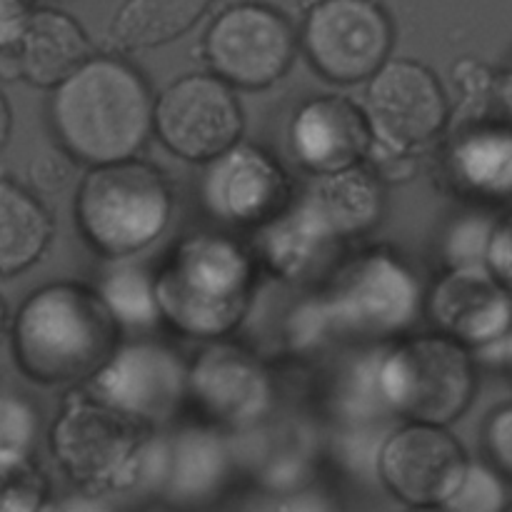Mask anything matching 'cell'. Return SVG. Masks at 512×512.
Here are the masks:
<instances>
[{
	"label": "cell",
	"mask_w": 512,
	"mask_h": 512,
	"mask_svg": "<svg viewBox=\"0 0 512 512\" xmlns=\"http://www.w3.org/2000/svg\"><path fill=\"white\" fill-rule=\"evenodd\" d=\"M50 125L60 148L85 165L135 158L153 133V93L115 55H90L53 88Z\"/></svg>",
	"instance_id": "6da1fadb"
},
{
	"label": "cell",
	"mask_w": 512,
	"mask_h": 512,
	"mask_svg": "<svg viewBox=\"0 0 512 512\" xmlns=\"http://www.w3.org/2000/svg\"><path fill=\"white\" fill-rule=\"evenodd\" d=\"M118 323L98 290L53 283L25 298L10 343L18 368L43 385L90 380L118 348Z\"/></svg>",
	"instance_id": "7a4b0ae2"
},
{
	"label": "cell",
	"mask_w": 512,
	"mask_h": 512,
	"mask_svg": "<svg viewBox=\"0 0 512 512\" xmlns=\"http://www.w3.org/2000/svg\"><path fill=\"white\" fill-rule=\"evenodd\" d=\"M153 280L160 318L185 335L220 338L248 310L253 263L228 235L198 233L170 253Z\"/></svg>",
	"instance_id": "3957f363"
},
{
	"label": "cell",
	"mask_w": 512,
	"mask_h": 512,
	"mask_svg": "<svg viewBox=\"0 0 512 512\" xmlns=\"http://www.w3.org/2000/svg\"><path fill=\"white\" fill-rule=\"evenodd\" d=\"M170 218L173 193L168 180L135 158L90 165L75 195L80 235L110 260H125L153 245Z\"/></svg>",
	"instance_id": "277c9868"
},
{
	"label": "cell",
	"mask_w": 512,
	"mask_h": 512,
	"mask_svg": "<svg viewBox=\"0 0 512 512\" xmlns=\"http://www.w3.org/2000/svg\"><path fill=\"white\" fill-rule=\"evenodd\" d=\"M373 383L383 403L408 423L448 425L473 403V355L445 333L415 335L378 360Z\"/></svg>",
	"instance_id": "5b68a950"
},
{
	"label": "cell",
	"mask_w": 512,
	"mask_h": 512,
	"mask_svg": "<svg viewBox=\"0 0 512 512\" xmlns=\"http://www.w3.org/2000/svg\"><path fill=\"white\" fill-rule=\"evenodd\" d=\"M148 430L93 395L68 398L50 430L60 468L85 493H125L140 485Z\"/></svg>",
	"instance_id": "8992f818"
},
{
	"label": "cell",
	"mask_w": 512,
	"mask_h": 512,
	"mask_svg": "<svg viewBox=\"0 0 512 512\" xmlns=\"http://www.w3.org/2000/svg\"><path fill=\"white\" fill-rule=\"evenodd\" d=\"M420 308L423 290L413 270L388 250H370L335 275L320 313L355 338L385 340L405 333Z\"/></svg>",
	"instance_id": "52a82bcc"
},
{
	"label": "cell",
	"mask_w": 512,
	"mask_h": 512,
	"mask_svg": "<svg viewBox=\"0 0 512 512\" xmlns=\"http://www.w3.org/2000/svg\"><path fill=\"white\" fill-rule=\"evenodd\" d=\"M293 23L268 3L243 0L215 15L203 38V53L230 88L263 90L283 78L295 60Z\"/></svg>",
	"instance_id": "ba28073f"
},
{
	"label": "cell",
	"mask_w": 512,
	"mask_h": 512,
	"mask_svg": "<svg viewBox=\"0 0 512 512\" xmlns=\"http://www.w3.org/2000/svg\"><path fill=\"white\" fill-rule=\"evenodd\" d=\"M395 43L393 20L378 0H318L305 15L300 45L330 83L368 80Z\"/></svg>",
	"instance_id": "9c48e42d"
},
{
	"label": "cell",
	"mask_w": 512,
	"mask_h": 512,
	"mask_svg": "<svg viewBox=\"0 0 512 512\" xmlns=\"http://www.w3.org/2000/svg\"><path fill=\"white\" fill-rule=\"evenodd\" d=\"M153 130L178 158L208 163L240 140L243 110L223 78L190 73L153 100Z\"/></svg>",
	"instance_id": "30bf717a"
},
{
	"label": "cell",
	"mask_w": 512,
	"mask_h": 512,
	"mask_svg": "<svg viewBox=\"0 0 512 512\" xmlns=\"http://www.w3.org/2000/svg\"><path fill=\"white\" fill-rule=\"evenodd\" d=\"M88 383V395L153 430L168 425L188 400V363L168 345L133 343L115 348Z\"/></svg>",
	"instance_id": "8fae6325"
},
{
	"label": "cell",
	"mask_w": 512,
	"mask_h": 512,
	"mask_svg": "<svg viewBox=\"0 0 512 512\" xmlns=\"http://www.w3.org/2000/svg\"><path fill=\"white\" fill-rule=\"evenodd\" d=\"M363 113L373 145L410 153L445 128L450 105L433 70L415 60L388 58L370 75Z\"/></svg>",
	"instance_id": "7c38bea8"
},
{
	"label": "cell",
	"mask_w": 512,
	"mask_h": 512,
	"mask_svg": "<svg viewBox=\"0 0 512 512\" xmlns=\"http://www.w3.org/2000/svg\"><path fill=\"white\" fill-rule=\"evenodd\" d=\"M233 468V450L223 430L183 428L168 438H148L140 488L175 505H203L223 493Z\"/></svg>",
	"instance_id": "4fadbf2b"
},
{
	"label": "cell",
	"mask_w": 512,
	"mask_h": 512,
	"mask_svg": "<svg viewBox=\"0 0 512 512\" xmlns=\"http://www.w3.org/2000/svg\"><path fill=\"white\" fill-rule=\"evenodd\" d=\"M468 458L445 425L408 423L378 453L385 488L413 508H443L460 483Z\"/></svg>",
	"instance_id": "5bb4252c"
},
{
	"label": "cell",
	"mask_w": 512,
	"mask_h": 512,
	"mask_svg": "<svg viewBox=\"0 0 512 512\" xmlns=\"http://www.w3.org/2000/svg\"><path fill=\"white\" fill-rule=\"evenodd\" d=\"M200 198L223 225L253 228L288 205V178L265 150L235 143L208 160Z\"/></svg>",
	"instance_id": "9a60e30c"
},
{
	"label": "cell",
	"mask_w": 512,
	"mask_h": 512,
	"mask_svg": "<svg viewBox=\"0 0 512 512\" xmlns=\"http://www.w3.org/2000/svg\"><path fill=\"white\" fill-rule=\"evenodd\" d=\"M188 400L215 428H250L268 415L273 383L248 350L210 345L188 365Z\"/></svg>",
	"instance_id": "2e32d148"
},
{
	"label": "cell",
	"mask_w": 512,
	"mask_h": 512,
	"mask_svg": "<svg viewBox=\"0 0 512 512\" xmlns=\"http://www.w3.org/2000/svg\"><path fill=\"white\" fill-rule=\"evenodd\" d=\"M290 155L310 175L360 165L373 150L365 113L340 95H320L295 110L288 133Z\"/></svg>",
	"instance_id": "e0dca14e"
},
{
	"label": "cell",
	"mask_w": 512,
	"mask_h": 512,
	"mask_svg": "<svg viewBox=\"0 0 512 512\" xmlns=\"http://www.w3.org/2000/svg\"><path fill=\"white\" fill-rule=\"evenodd\" d=\"M425 305L440 333L465 348H480L510 333L508 285L495 280L483 265L448 270L430 290Z\"/></svg>",
	"instance_id": "ac0fdd59"
},
{
	"label": "cell",
	"mask_w": 512,
	"mask_h": 512,
	"mask_svg": "<svg viewBox=\"0 0 512 512\" xmlns=\"http://www.w3.org/2000/svg\"><path fill=\"white\" fill-rule=\"evenodd\" d=\"M300 205L325 233L345 240L375 228L383 213V190L370 170L353 165L338 173L313 175Z\"/></svg>",
	"instance_id": "d6986e66"
},
{
	"label": "cell",
	"mask_w": 512,
	"mask_h": 512,
	"mask_svg": "<svg viewBox=\"0 0 512 512\" xmlns=\"http://www.w3.org/2000/svg\"><path fill=\"white\" fill-rule=\"evenodd\" d=\"M15 50L23 65V80L35 88H55L93 55L83 25L55 8L30 10Z\"/></svg>",
	"instance_id": "ffe728a7"
},
{
	"label": "cell",
	"mask_w": 512,
	"mask_h": 512,
	"mask_svg": "<svg viewBox=\"0 0 512 512\" xmlns=\"http://www.w3.org/2000/svg\"><path fill=\"white\" fill-rule=\"evenodd\" d=\"M215 0H125L110 20L108 45L120 53L160 48L188 33Z\"/></svg>",
	"instance_id": "44dd1931"
},
{
	"label": "cell",
	"mask_w": 512,
	"mask_h": 512,
	"mask_svg": "<svg viewBox=\"0 0 512 512\" xmlns=\"http://www.w3.org/2000/svg\"><path fill=\"white\" fill-rule=\"evenodd\" d=\"M53 238V220L38 198L0 173V278H10L40 260Z\"/></svg>",
	"instance_id": "7402d4cb"
},
{
	"label": "cell",
	"mask_w": 512,
	"mask_h": 512,
	"mask_svg": "<svg viewBox=\"0 0 512 512\" xmlns=\"http://www.w3.org/2000/svg\"><path fill=\"white\" fill-rule=\"evenodd\" d=\"M263 225L260 250L285 278H308L325 263L328 250L340 243L325 233L300 203L295 208H283Z\"/></svg>",
	"instance_id": "603a6c76"
},
{
	"label": "cell",
	"mask_w": 512,
	"mask_h": 512,
	"mask_svg": "<svg viewBox=\"0 0 512 512\" xmlns=\"http://www.w3.org/2000/svg\"><path fill=\"white\" fill-rule=\"evenodd\" d=\"M450 170L460 185L485 198H508L512 183L510 130L500 125H478L455 140Z\"/></svg>",
	"instance_id": "cb8c5ba5"
},
{
	"label": "cell",
	"mask_w": 512,
	"mask_h": 512,
	"mask_svg": "<svg viewBox=\"0 0 512 512\" xmlns=\"http://www.w3.org/2000/svg\"><path fill=\"white\" fill-rule=\"evenodd\" d=\"M98 295L118 328H150L160 320L155 280L138 265H118L108 270L100 280Z\"/></svg>",
	"instance_id": "d4e9b609"
},
{
	"label": "cell",
	"mask_w": 512,
	"mask_h": 512,
	"mask_svg": "<svg viewBox=\"0 0 512 512\" xmlns=\"http://www.w3.org/2000/svg\"><path fill=\"white\" fill-rule=\"evenodd\" d=\"M45 495L48 483L30 450H0V512L38 510Z\"/></svg>",
	"instance_id": "484cf974"
},
{
	"label": "cell",
	"mask_w": 512,
	"mask_h": 512,
	"mask_svg": "<svg viewBox=\"0 0 512 512\" xmlns=\"http://www.w3.org/2000/svg\"><path fill=\"white\" fill-rule=\"evenodd\" d=\"M508 498L505 473H500L498 468H488V465L470 463L468 460L463 475H460V483L455 485L453 495H450L443 508L455 512H495L508 505Z\"/></svg>",
	"instance_id": "4316f807"
},
{
	"label": "cell",
	"mask_w": 512,
	"mask_h": 512,
	"mask_svg": "<svg viewBox=\"0 0 512 512\" xmlns=\"http://www.w3.org/2000/svg\"><path fill=\"white\" fill-rule=\"evenodd\" d=\"M38 425L35 405L0 385V450H30L35 445Z\"/></svg>",
	"instance_id": "83f0119b"
},
{
	"label": "cell",
	"mask_w": 512,
	"mask_h": 512,
	"mask_svg": "<svg viewBox=\"0 0 512 512\" xmlns=\"http://www.w3.org/2000/svg\"><path fill=\"white\" fill-rule=\"evenodd\" d=\"M30 185L33 190L45 195H58L63 193L70 185L75 175V158L65 153L63 148L55 150H40L33 160H30Z\"/></svg>",
	"instance_id": "f1b7e54d"
},
{
	"label": "cell",
	"mask_w": 512,
	"mask_h": 512,
	"mask_svg": "<svg viewBox=\"0 0 512 512\" xmlns=\"http://www.w3.org/2000/svg\"><path fill=\"white\" fill-rule=\"evenodd\" d=\"M493 225L495 223H485V220L473 218L460 220V223L450 230V265H453V268H460V265H483L485 245H488Z\"/></svg>",
	"instance_id": "f546056e"
},
{
	"label": "cell",
	"mask_w": 512,
	"mask_h": 512,
	"mask_svg": "<svg viewBox=\"0 0 512 512\" xmlns=\"http://www.w3.org/2000/svg\"><path fill=\"white\" fill-rule=\"evenodd\" d=\"M485 445L500 473L510 475L512 470V408L503 405L495 410L485 425Z\"/></svg>",
	"instance_id": "4dcf8cb0"
},
{
	"label": "cell",
	"mask_w": 512,
	"mask_h": 512,
	"mask_svg": "<svg viewBox=\"0 0 512 512\" xmlns=\"http://www.w3.org/2000/svg\"><path fill=\"white\" fill-rule=\"evenodd\" d=\"M483 265L495 280L510 288V275H512V245H510V223L500 220L490 230L488 245H485Z\"/></svg>",
	"instance_id": "1f68e13d"
},
{
	"label": "cell",
	"mask_w": 512,
	"mask_h": 512,
	"mask_svg": "<svg viewBox=\"0 0 512 512\" xmlns=\"http://www.w3.org/2000/svg\"><path fill=\"white\" fill-rule=\"evenodd\" d=\"M30 10L33 8L23 0H0V50L18 45Z\"/></svg>",
	"instance_id": "d6a6232c"
},
{
	"label": "cell",
	"mask_w": 512,
	"mask_h": 512,
	"mask_svg": "<svg viewBox=\"0 0 512 512\" xmlns=\"http://www.w3.org/2000/svg\"><path fill=\"white\" fill-rule=\"evenodd\" d=\"M23 78V65H20V55L15 48L0 50V80H20Z\"/></svg>",
	"instance_id": "836d02e7"
},
{
	"label": "cell",
	"mask_w": 512,
	"mask_h": 512,
	"mask_svg": "<svg viewBox=\"0 0 512 512\" xmlns=\"http://www.w3.org/2000/svg\"><path fill=\"white\" fill-rule=\"evenodd\" d=\"M10 130H13V113H10V105L5 100V95L0 93V150L8 145Z\"/></svg>",
	"instance_id": "e575fe53"
},
{
	"label": "cell",
	"mask_w": 512,
	"mask_h": 512,
	"mask_svg": "<svg viewBox=\"0 0 512 512\" xmlns=\"http://www.w3.org/2000/svg\"><path fill=\"white\" fill-rule=\"evenodd\" d=\"M5 325H8V313H5V303L0 300V338H3L5 333Z\"/></svg>",
	"instance_id": "d590c367"
},
{
	"label": "cell",
	"mask_w": 512,
	"mask_h": 512,
	"mask_svg": "<svg viewBox=\"0 0 512 512\" xmlns=\"http://www.w3.org/2000/svg\"><path fill=\"white\" fill-rule=\"evenodd\" d=\"M23 3H28V5H33V3H38V0H23Z\"/></svg>",
	"instance_id": "8d00e7d4"
}]
</instances>
